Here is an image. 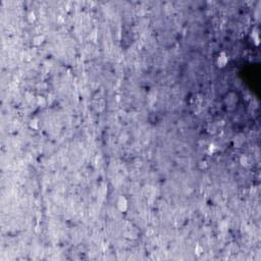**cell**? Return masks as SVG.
Returning a JSON list of instances; mask_svg holds the SVG:
<instances>
[{
  "label": "cell",
  "instance_id": "obj_2",
  "mask_svg": "<svg viewBox=\"0 0 261 261\" xmlns=\"http://www.w3.org/2000/svg\"><path fill=\"white\" fill-rule=\"evenodd\" d=\"M116 206L117 209L121 212H126L129 208V201L124 196H121L116 201Z\"/></svg>",
  "mask_w": 261,
  "mask_h": 261
},
{
  "label": "cell",
  "instance_id": "obj_1",
  "mask_svg": "<svg viewBox=\"0 0 261 261\" xmlns=\"http://www.w3.org/2000/svg\"><path fill=\"white\" fill-rule=\"evenodd\" d=\"M225 106L228 107V109L230 110L235 109L238 103V95L236 93H234V92L228 93V95H226L225 98Z\"/></svg>",
  "mask_w": 261,
  "mask_h": 261
},
{
  "label": "cell",
  "instance_id": "obj_8",
  "mask_svg": "<svg viewBox=\"0 0 261 261\" xmlns=\"http://www.w3.org/2000/svg\"><path fill=\"white\" fill-rule=\"evenodd\" d=\"M37 103H38L39 106H41V107H44V106L46 105V100L45 98L42 96H38L37 97Z\"/></svg>",
  "mask_w": 261,
  "mask_h": 261
},
{
  "label": "cell",
  "instance_id": "obj_7",
  "mask_svg": "<svg viewBox=\"0 0 261 261\" xmlns=\"http://www.w3.org/2000/svg\"><path fill=\"white\" fill-rule=\"evenodd\" d=\"M35 20H36V13L34 12V11H30L29 15H28V22L33 24Z\"/></svg>",
  "mask_w": 261,
  "mask_h": 261
},
{
  "label": "cell",
  "instance_id": "obj_3",
  "mask_svg": "<svg viewBox=\"0 0 261 261\" xmlns=\"http://www.w3.org/2000/svg\"><path fill=\"white\" fill-rule=\"evenodd\" d=\"M228 63V56L226 55L225 52H220L216 59V64H217L218 68H223L226 66V64Z\"/></svg>",
  "mask_w": 261,
  "mask_h": 261
},
{
  "label": "cell",
  "instance_id": "obj_4",
  "mask_svg": "<svg viewBox=\"0 0 261 261\" xmlns=\"http://www.w3.org/2000/svg\"><path fill=\"white\" fill-rule=\"evenodd\" d=\"M240 163H241L242 165L245 166V167H248V166L251 165V163H252V161H251V158L249 157L248 155H242L241 158H240Z\"/></svg>",
  "mask_w": 261,
  "mask_h": 261
},
{
  "label": "cell",
  "instance_id": "obj_6",
  "mask_svg": "<svg viewBox=\"0 0 261 261\" xmlns=\"http://www.w3.org/2000/svg\"><path fill=\"white\" fill-rule=\"evenodd\" d=\"M244 139L243 138H239V136H236V138H235V140H234V143H235V146L236 147H238V148H240V147L242 146V145H243V143H244Z\"/></svg>",
  "mask_w": 261,
  "mask_h": 261
},
{
  "label": "cell",
  "instance_id": "obj_5",
  "mask_svg": "<svg viewBox=\"0 0 261 261\" xmlns=\"http://www.w3.org/2000/svg\"><path fill=\"white\" fill-rule=\"evenodd\" d=\"M44 41H45V37H44L43 35H37L33 38V44L35 46H39L41 45V44L44 43Z\"/></svg>",
  "mask_w": 261,
  "mask_h": 261
},
{
  "label": "cell",
  "instance_id": "obj_9",
  "mask_svg": "<svg viewBox=\"0 0 261 261\" xmlns=\"http://www.w3.org/2000/svg\"><path fill=\"white\" fill-rule=\"evenodd\" d=\"M252 38L255 40L256 45H258L259 44V33H257V32H252Z\"/></svg>",
  "mask_w": 261,
  "mask_h": 261
}]
</instances>
